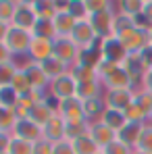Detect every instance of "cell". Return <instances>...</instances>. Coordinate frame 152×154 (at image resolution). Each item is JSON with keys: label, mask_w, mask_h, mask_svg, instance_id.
Segmentation results:
<instances>
[{"label": "cell", "mask_w": 152, "mask_h": 154, "mask_svg": "<svg viewBox=\"0 0 152 154\" xmlns=\"http://www.w3.org/2000/svg\"><path fill=\"white\" fill-rule=\"evenodd\" d=\"M8 154H33V144L31 142H25V140H19V137L13 135Z\"/></svg>", "instance_id": "40"}, {"label": "cell", "mask_w": 152, "mask_h": 154, "mask_svg": "<svg viewBox=\"0 0 152 154\" xmlns=\"http://www.w3.org/2000/svg\"><path fill=\"white\" fill-rule=\"evenodd\" d=\"M144 127H146V123H133V121H127V125L117 133V140L135 150V146H138V142H140V137H142Z\"/></svg>", "instance_id": "18"}, {"label": "cell", "mask_w": 152, "mask_h": 154, "mask_svg": "<svg viewBox=\"0 0 152 154\" xmlns=\"http://www.w3.org/2000/svg\"><path fill=\"white\" fill-rule=\"evenodd\" d=\"M46 94H48V98H50L54 104L63 102V100H67V98H75L77 81L71 77V73H67V75L58 77V79H52Z\"/></svg>", "instance_id": "2"}, {"label": "cell", "mask_w": 152, "mask_h": 154, "mask_svg": "<svg viewBox=\"0 0 152 154\" xmlns=\"http://www.w3.org/2000/svg\"><path fill=\"white\" fill-rule=\"evenodd\" d=\"M100 121L106 125V127H110L113 131H117V133L127 125L125 110H115V108H106V110H104V115L100 117Z\"/></svg>", "instance_id": "23"}, {"label": "cell", "mask_w": 152, "mask_h": 154, "mask_svg": "<svg viewBox=\"0 0 152 154\" xmlns=\"http://www.w3.org/2000/svg\"><path fill=\"white\" fill-rule=\"evenodd\" d=\"M115 67H119V65H117V63H110V60H104L100 67H98V75H100V79H104V77L115 69Z\"/></svg>", "instance_id": "47"}, {"label": "cell", "mask_w": 152, "mask_h": 154, "mask_svg": "<svg viewBox=\"0 0 152 154\" xmlns=\"http://www.w3.org/2000/svg\"><path fill=\"white\" fill-rule=\"evenodd\" d=\"M135 154H138V152H135Z\"/></svg>", "instance_id": "57"}, {"label": "cell", "mask_w": 152, "mask_h": 154, "mask_svg": "<svg viewBox=\"0 0 152 154\" xmlns=\"http://www.w3.org/2000/svg\"><path fill=\"white\" fill-rule=\"evenodd\" d=\"M17 71H19V67L15 65V60H11V63H2V65H0V88L11 85L13 79H15V75H17Z\"/></svg>", "instance_id": "36"}, {"label": "cell", "mask_w": 152, "mask_h": 154, "mask_svg": "<svg viewBox=\"0 0 152 154\" xmlns=\"http://www.w3.org/2000/svg\"><path fill=\"white\" fill-rule=\"evenodd\" d=\"M142 15L146 17V21L152 25V0H144V11H142Z\"/></svg>", "instance_id": "50"}, {"label": "cell", "mask_w": 152, "mask_h": 154, "mask_svg": "<svg viewBox=\"0 0 152 154\" xmlns=\"http://www.w3.org/2000/svg\"><path fill=\"white\" fill-rule=\"evenodd\" d=\"M52 154H75V150H73V144H71V142L63 140V142L54 144V150H52Z\"/></svg>", "instance_id": "45"}, {"label": "cell", "mask_w": 152, "mask_h": 154, "mask_svg": "<svg viewBox=\"0 0 152 154\" xmlns=\"http://www.w3.org/2000/svg\"><path fill=\"white\" fill-rule=\"evenodd\" d=\"M15 65L23 71L29 79V85H31V90H40V92H48V85H50V79L48 75L44 73V69H42V65L40 63H33L29 56H27L23 63H17L15 60Z\"/></svg>", "instance_id": "3"}, {"label": "cell", "mask_w": 152, "mask_h": 154, "mask_svg": "<svg viewBox=\"0 0 152 154\" xmlns=\"http://www.w3.org/2000/svg\"><path fill=\"white\" fill-rule=\"evenodd\" d=\"M0 108H8V110H17L19 108V94L11 85L0 88Z\"/></svg>", "instance_id": "31"}, {"label": "cell", "mask_w": 152, "mask_h": 154, "mask_svg": "<svg viewBox=\"0 0 152 154\" xmlns=\"http://www.w3.org/2000/svg\"><path fill=\"white\" fill-rule=\"evenodd\" d=\"M138 154H152V123H146V127L142 131V137L135 146Z\"/></svg>", "instance_id": "38"}, {"label": "cell", "mask_w": 152, "mask_h": 154, "mask_svg": "<svg viewBox=\"0 0 152 154\" xmlns=\"http://www.w3.org/2000/svg\"><path fill=\"white\" fill-rule=\"evenodd\" d=\"M42 69H44V73L48 75V79H58V77H63V75H67L69 73V67L63 63V60H58L56 56H50L48 60H44L42 63Z\"/></svg>", "instance_id": "24"}, {"label": "cell", "mask_w": 152, "mask_h": 154, "mask_svg": "<svg viewBox=\"0 0 152 154\" xmlns=\"http://www.w3.org/2000/svg\"><path fill=\"white\" fill-rule=\"evenodd\" d=\"M140 56H142V60H144L146 69L150 71V69H152V46H150V44H148V46H146L144 50L140 52Z\"/></svg>", "instance_id": "48"}, {"label": "cell", "mask_w": 152, "mask_h": 154, "mask_svg": "<svg viewBox=\"0 0 152 154\" xmlns=\"http://www.w3.org/2000/svg\"><path fill=\"white\" fill-rule=\"evenodd\" d=\"M90 127V121H73V123H67L65 127V140L67 142H73L77 137H81L83 133H88Z\"/></svg>", "instance_id": "33"}, {"label": "cell", "mask_w": 152, "mask_h": 154, "mask_svg": "<svg viewBox=\"0 0 152 154\" xmlns=\"http://www.w3.org/2000/svg\"><path fill=\"white\" fill-rule=\"evenodd\" d=\"M11 142H13V133H11V131H0V154L8 152Z\"/></svg>", "instance_id": "46"}, {"label": "cell", "mask_w": 152, "mask_h": 154, "mask_svg": "<svg viewBox=\"0 0 152 154\" xmlns=\"http://www.w3.org/2000/svg\"><path fill=\"white\" fill-rule=\"evenodd\" d=\"M54 115H56V108H54V102L52 100H44V102L36 104V106H31V108L25 110V117L31 119L33 123H38L40 127H44Z\"/></svg>", "instance_id": "17"}, {"label": "cell", "mask_w": 152, "mask_h": 154, "mask_svg": "<svg viewBox=\"0 0 152 154\" xmlns=\"http://www.w3.org/2000/svg\"><path fill=\"white\" fill-rule=\"evenodd\" d=\"M102 96H104V85H102V81L77 83L75 98H79L81 102H85V100H94V98H102Z\"/></svg>", "instance_id": "21"}, {"label": "cell", "mask_w": 152, "mask_h": 154, "mask_svg": "<svg viewBox=\"0 0 152 154\" xmlns=\"http://www.w3.org/2000/svg\"><path fill=\"white\" fill-rule=\"evenodd\" d=\"M69 15L75 19V21H83V19H90V13H88V4L85 0H69Z\"/></svg>", "instance_id": "37"}, {"label": "cell", "mask_w": 152, "mask_h": 154, "mask_svg": "<svg viewBox=\"0 0 152 154\" xmlns=\"http://www.w3.org/2000/svg\"><path fill=\"white\" fill-rule=\"evenodd\" d=\"M102 38H96V42L90 46V48H81L79 56H77L75 65H83V67H90V69H98L102 63H104V54H102Z\"/></svg>", "instance_id": "10"}, {"label": "cell", "mask_w": 152, "mask_h": 154, "mask_svg": "<svg viewBox=\"0 0 152 154\" xmlns=\"http://www.w3.org/2000/svg\"><path fill=\"white\" fill-rule=\"evenodd\" d=\"M88 133L92 135V140L98 144L100 150H104L106 146H110V144L117 140V131H113L110 127H106L102 121H92L90 127H88Z\"/></svg>", "instance_id": "16"}, {"label": "cell", "mask_w": 152, "mask_h": 154, "mask_svg": "<svg viewBox=\"0 0 152 154\" xmlns=\"http://www.w3.org/2000/svg\"><path fill=\"white\" fill-rule=\"evenodd\" d=\"M56 108V115H60L67 123H73V121H88L85 119V112H83V102L79 98H67L63 102L54 104Z\"/></svg>", "instance_id": "5"}, {"label": "cell", "mask_w": 152, "mask_h": 154, "mask_svg": "<svg viewBox=\"0 0 152 154\" xmlns=\"http://www.w3.org/2000/svg\"><path fill=\"white\" fill-rule=\"evenodd\" d=\"M133 19L131 17H127V15H123V13H115V21H113V35H123L125 31H129V29H133Z\"/></svg>", "instance_id": "34"}, {"label": "cell", "mask_w": 152, "mask_h": 154, "mask_svg": "<svg viewBox=\"0 0 152 154\" xmlns=\"http://www.w3.org/2000/svg\"><path fill=\"white\" fill-rule=\"evenodd\" d=\"M13 58H15V56H13L11 50L6 48V44H4V42H0V65H2V63H11Z\"/></svg>", "instance_id": "49"}, {"label": "cell", "mask_w": 152, "mask_h": 154, "mask_svg": "<svg viewBox=\"0 0 152 154\" xmlns=\"http://www.w3.org/2000/svg\"><path fill=\"white\" fill-rule=\"evenodd\" d=\"M31 42H33V33L27 31V29H21V27H15V25H11L8 35L4 40L6 48L11 50V54L15 58H25L27 54H29Z\"/></svg>", "instance_id": "1"}, {"label": "cell", "mask_w": 152, "mask_h": 154, "mask_svg": "<svg viewBox=\"0 0 152 154\" xmlns=\"http://www.w3.org/2000/svg\"><path fill=\"white\" fill-rule=\"evenodd\" d=\"M104 104L106 108H115V110H125L129 104L135 100L131 90H104Z\"/></svg>", "instance_id": "13"}, {"label": "cell", "mask_w": 152, "mask_h": 154, "mask_svg": "<svg viewBox=\"0 0 152 154\" xmlns=\"http://www.w3.org/2000/svg\"><path fill=\"white\" fill-rule=\"evenodd\" d=\"M121 67L129 73V77L133 79V83L135 81H144V77L148 73V69H146V65H144L140 54H127V58L121 63Z\"/></svg>", "instance_id": "19"}, {"label": "cell", "mask_w": 152, "mask_h": 154, "mask_svg": "<svg viewBox=\"0 0 152 154\" xmlns=\"http://www.w3.org/2000/svg\"><path fill=\"white\" fill-rule=\"evenodd\" d=\"M100 81H102V85H104V90H131V85H133V79L129 77V73H127L121 65L115 67Z\"/></svg>", "instance_id": "12"}, {"label": "cell", "mask_w": 152, "mask_h": 154, "mask_svg": "<svg viewBox=\"0 0 152 154\" xmlns=\"http://www.w3.org/2000/svg\"><path fill=\"white\" fill-rule=\"evenodd\" d=\"M144 85H146V90L152 94V69L146 73V77H144Z\"/></svg>", "instance_id": "52"}, {"label": "cell", "mask_w": 152, "mask_h": 154, "mask_svg": "<svg viewBox=\"0 0 152 154\" xmlns=\"http://www.w3.org/2000/svg\"><path fill=\"white\" fill-rule=\"evenodd\" d=\"M142 11H144V0H123V2H117V13H123V15L131 17V19L142 15Z\"/></svg>", "instance_id": "30"}, {"label": "cell", "mask_w": 152, "mask_h": 154, "mask_svg": "<svg viewBox=\"0 0 152 154\" xmlns=\"http://www.w3.org/2000/svg\"><path fill=\"white\" fill-rule=\"evenodd\" d=\"M148 40H150V46H152V27L148 29Z\"/></svg>", "instance_id": "53"}, {"label": "cell", "mask_w": 152, "mask_h": 154, "mask_svg": "<svg viewBox=\"0 0 152 154\" xmlns=\"http://www.w3.org/2000/svg\"><path fill=\"white\" fill-rule=\"evenodd\" d=\"M17 112L15 110H8V108H0V131H11L15 129V123H17Z\"/></svg>", "instance_id": "39"}, {"label": "cell", "mask_w": 152, "mask_h": 154, "mask_svg": "<svg viewBox=\"0 0 152 154\" xmlns=\"http://www.w3.org/2000/svg\"><path fill=\"white\" fill-rule=\"evenodd\" d=\"M106 110V104L104 98H94V100H85L83 102V112H85V119L92 123V121H100V117Z\"/></svg>", "instance_id": "26"}, {"label": "cell", "mask_w": 152, "mask_h": 154, "mask_svg": "<svg viewBox=\"0 0 152 154\" xmlns=\"http://www.w3.org/2000/svg\"><path fill=\"white\" fill-rule=\"evenodd\" d=\"M52 23H54V29H56V35L58 38H69L77 21L69 15V11H60V13L54 15Z\"/></svg>", "instance_id": "22"}, {"label": "cell", "mask_w": 152, "mask_h": 154, "mask_svg": "<svg viewBox=\"0 0 152 154\" xmlns=\"http://www.w3.org/2000/svg\"><path fill=\"white\" fill-rule=\"evenodd\" d=\"M119 40H121V44L125 46V50L129 52V54H140V52L150 44V40H148V31L138 29V27H133V29L125 31L123 35H119Z\"/></svg>", "instance_id": "7"}, {"label": "cell", "mask_w": 152, "mask_h": 154, "mask_svg": "<svg viewBox=\"0 0 152 154\" xmlns=\"http://www.w3.org/2000/svg\"><path fill=\"white\" fill-rule=\"evenodd\" d=\"M52 150H54V144L48 142L46 137H42L40 142L33 144V154H52Z\"/></svg>", "instance_id": "44"}, {"label": "cell", "mask_w": 152, "mask_h": 154, "mask_svg": "<svg viewBox=\"0 0 152 154\" xmlns=\"http://www.w3.org/2000/svg\"><path fill=\"white\" fill-rule=\"evenodd\" d=\"M8 29H11V25H6V23H0V42H4V40H6V35H8Z\"/></svg>", "instance_id": "51"}, {"label": "cell", "mask_w": 152, "mask_h": 154, "mask_svg": "<svg viewBox=\"0 0 152 154\" xmlns=\"http://www.w3.org/2000/svg\"><path fill=\"white\" fill-rule=\"evenodd\" d=\"M102 54H104V60L121 65L129 52L125 50V46L121 44V40L117 35H110V38H104V42H102Z\"/></svg>", "instance_id": "14"}, {"label": "cell", "mask_w": 152, "mask_h": 154, "mask_svg": "<svg viewBox=\"0 0 152 154\" xmlns=\"http://www.w3.org/2000/svg\"><path fill=\"white\" fill-rule=\"evenodd\" d=\"M15 11H17V0H0V23L13 25Z\"/></svg>", "instance_id": "35"}, {"label": "cell", "mask_w": 152, "mask_h": 154, "mask_svg": "<svg viewBox=\"0 0 152 154\" xmlns=\"http://www.w3.org/2000/svg\"><path fill=\"white\" fill-rule=\"evenodd\" d=\"M54 56L58 60H63L69 69L77 63V56H79V48L73 44L71 38H56L54 40Z\"/></svg>", "instance_id": "11"}, {"label": "cell", "mask_w": 152, "mask_h": 154, "mask_svg": "<svg viewBox=\"0 0 152 154\" xmlns=\"http://www.w3.org/2000/svg\"><path fill=\"white\" fill-rule=\"evenodd\" d=\"M71 144H73L75 154H98V152H102L100 148H98V144L92 140V135H90V133H83L81 137L73 140Z\"/></svg>", "instance_id": "27"}, {"label": "cell", "mask_w": 152, "mask_h": 154, "mask_svg": "<svg viewBox=\"0 0 152 154\" xmlns=\"http://www.w3.org/2000/svg\"><path fill=\"white\" fill-rule=\"evenodd\" d=\"M98 154H102V152H98Z\"/></svg>", "instance_id": "56"}, {"label": "cell", "mask_w": 152, "mask_h": 154, "mask_svg": "<svg viewBox=\"0 0 152 154\" xmlns=\"http://www.w3.org/2000/svg\"><path fill=\"white\" fill-rule=\"evenodd\" d=\"M71 40H73V44H75L77 48L81 50V48H90L94 42H96V31H94V27L90 23V19H83V21H77L75 27H73V31H71V35H69Z\"/></svg>", "instance_id": "9"}, {"label": "cell", "mask_w": 152, "mask_h": 154, "mask_svg": "<svg viewBox=\"0 0 152 154\" xmlns=\"http://www.w3.org/2000/svg\"><path fill=\"white\" fill-rule=\"evenodd\" d=\"M38 23V15L31 6L29 0H17V11H15V19H13V25L27 29V31H33V27Z\"/></svg>", "instance_id": "8"}, {"label": "cell", "mask_w": 152, "mask_h": 154, "mask_svg": "<svg viewBox=\"0 0 152 154\" xmlns=\"http://www.w3.org/2000/svg\"><path fill=\"white\" fill-rule=\"evenodd\" d=\"M148 123H152V110H150V121H148Z\"/></svg>", "instance_id": "54"}, {"label": "cell", "mask_w": 152, "mask_h": 154, "mask_svg": "<svg viewBox=\"0 0 152 154\" xmlns=\"http://www.w3.org/2000/svg\"><path fill=\"white\" fill-rule=\"evenodd\" d=\"M31 6H33L38 19H54V15H56L54 0H31Z\"/></svg>", "instance_id": "29"}, {"label": "cell", "mask_w": 152, "mask_h": 154, "mask_svg": "<svg viewBox=\"0 0 152 154\" xmlns=\"http://www.w3.org/2000/svg\"><path fill=\"white\" fill-rule=\"evenodd\" d=\"M13 135H15V137H19V140H25V142L36 144V142H40V140L44 137V129L40 127L38 123H33L31 119L21 117V119H17V123H15Z\"/></svg>", "instance_id": "6"}, {"label": "cell", "mask_w": 152, "mask_h": 154, "mask_svg": "<svg viewBox=\"0 0 152 154\" xmlns=\"http://www.w3.org/2000/svg\"><path fill=\"white\" fill-rule=\"evenodd\" d=\"M115 13H117V2L113 8H106V11H100V13H94L90 15V23L94 27L96 35L98 38H110L113 35V21H115Z\"/></svg>", "instance_id": "4"}, {"label": "cell", "mask_w": 152, "mask_h": 154, "mask_svg": "<svg viewBox=\"0 0 152 154\" xmlns=\"http://www.w3.org/2000/svg\"><path fill=\"white\" fill-rule=\"evenodd\" d=\"M65 127H67V121L60 117V115H54L50 121L44 125V137L52 142V144H58V142H63L65 140Z\"/></svg>", "instance_id": "20"}, {"label": "cell", "mask_w": 152, "mask_h": 154, "mask_svg": "<svg viewBox=\"0 0 152 154\" xmlns=\"http://www.w3.org/2000/svg\"><path fill=\"white\" fill-rule=\"evenodd\" d=\"M102 154H135V150H133V148H129V146L123 144V142L115 140L110 146H106V148L102 150Z\"/></svg>", "instance_id": "42"}, {"label": "cell", "mask_w": 152, "mask_h": 154, "mask_svg": "<svg viewBox=\"0 0 152 154\" xmlns=\"http://www.w3.org/2000/svg\"><path fill=\"white\" fill-rule=\"evenodd\" d=\"M71 77L75 79L77 83H88V81H100L98 75V69H90V67H83V65H73L69 69Z\"/></svg>", "instance_id": "25"}, {"label": "cell", "mask_w": 152, "mask_h": 154, "mask_svg": "<svg viewBox=\"0 0 152 154\" xmlns=\"http://www.w3.org/2000/svg\"><path fill=\"white\" fill-rule=\"evenodd\" d=\"M33 63H44L48 60L50 56H54V40H48V38H36L33 35V42H31V48H29V54H27Z\"/></svg>", "instance_id": "15"}, {"label": "cell", "mask_w": 152, "mask_h": 154, "mask_svg": "<svg viewBox=\"0 0 152 154\" xmlns=\"http://www.w3.org/2000/svg\"><path fill=\"white\" fill-rule=\"evenodd\" d=\"M85 4H88V13H90V15L115 6V2H108V0H85Z\"/></svg>", "instance_id": "43"}, {"label": "cell", "mask_w": 152, "mask_h": 154, "mask_svg": "<svg viewBox=\"0 0 152 154\" xmlns=\"http://www.w3.org/2000/svg\"><path fill=\"white\" fill-rule=\"evenodd\" d=\"M125 117H127V121H133V123H148L150 121V112L135 100L125 108Z\"/></svg>", "instance_id": "28"}, {"label": "cell", "mask_w": 152, "mask_h": 154, "mask_svg": "<svg viewBox=\"0 0 152 154\" xmlns=\"http://www.w3.org/2000/svg\"><path fill=\"white\" fill-rule=\"evenodd\" d=\"M36 38H48V40H56V29H54V23L52 19H38V23L31 31Z\"/></svg>", "instance_id": "32"}, {"label": "cell", "mask_w": 152, "mask_h": 154, "mask_svg": "<svg viewBox=\"0 0 152 154\" xmlns=\"http://www.w3.org/2000/svg\"><path fill=\"white\" fill-rule=\"evenodd\" d=\"M11 88L21 96V94H25V92H29L31 90V85H29V79H27V75L19 69L17 71V75H15V79H13V83H11Z\"/></svg>", "instance_id": "41"}, {"label": "cell", "mask_w": 152, "mask_h": 154, "mask_svg": "<svg viewBox=\"0 0 152 154\" xmlns=\"http://www.w3.org/2000/svg\"><path fill=\"white\" fill-rule=\"evenodd\" d=\"M2 154H8V152H2Z\"/></svg>", "instance_id": "55"}]
</instances>
